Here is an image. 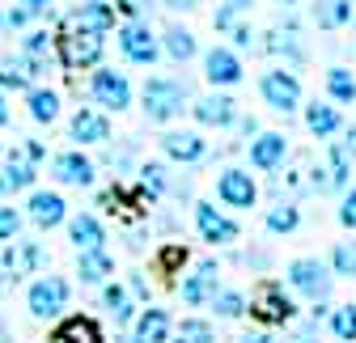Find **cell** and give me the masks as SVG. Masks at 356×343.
Listing matches in <instances>:
<instances>
[{"label": "cell", "instance_id": "11a10c76", "mask_svg": "<svg viewBox=\"0 0 356 343\" xmlns=\"http://www.w3.org/2000/svg\"><path fill=\"white\" fill-rule=\"evenodd\" d=\"M9 288H13V280L5 276V267H0V292H9Z\"/></svg>", "mask_w": 356, "mask_h": 343}, {"label": "cell", "instance_id": "cb8c5ba5", "mask_svg": "<svg viewBox=\"0 0 356 343\" xmlns=\"http://www.w3.org/2000/svg\"><path fill=\"white\" fill-rule=\"evenodd\" d=\"M170 314L161 306H145L136 318H131V343H170Z\"/></svg>", "mask_w": 356, "mask_h": 343}, {"label": "cell", "instance_id": "52a82bcc", "mask_svg": "<svg viewBox=\"0 0 356 343\" xmlns=\"http://www.w3.org/2000/svg\"><path fill=\"white\" fill-rule=\"evenodd\" d=\"M259 98L267 102V110H276V115H293L301 110V76L284 64L276 68H267L259 76Z\"/></svg>", "mask_w": 356, "mask_h": 343}, {"label": "cell", "instance_id": "f5cc1de1", "mask_svg": "<svg viewBox=\"0 0 356 343\" xmlns=\"http://www.w3.org/2000/svg\"><path fill=\"white\" fill-rule=\"evenodd\" d=\"M13 119V110H9V98H5V90H0V127H5Z\"/></svg>", "mask_w": 356, "mask_h": 343}, {"label": "cell", "instance_id": "f907efd6", "mask_svg": "<svg viewBox=\"0 0 356 343\" xmlns=\"http://www.w3.org/2000/svg\"><path fill=\"white\" fill-rule=\"evenodd\" d=\"M234 127H238L242 136H250V140L259 136V119H234Z\"/></svg>", "mask_w": 356, "mask_h": 343}, {"label": "cell", "instance_id": "b9f144b4", "mask_svg": "<svg viewBox=\"0 0 356 343\" xmlns=\"http://www.w3.org/2000/svg\"><path fill=\"white\" fill-rule=\"evenodd\" d=\"M22 233V212L9 208V203H0V242H13Z\"/></svg>", "mask_w": 356, "mask_h": 343}, {"label": "cell", "instance_id": "f6af8a7d", "mask_svg": "<svg viewBox=\"0 0 356 343\" xmlns=\"http://www.w3.org/2000/svg\"><path fill=\"white\" fill-rule=\"evenodd\" d=\"M26 26H30V17H26V9H22V5L0 9V30H26Z\"/></svg>", "mask_w": 356, "mask_h": 343}, {"label": "cell", "instance_id": "f1b7e54d", "mask_svg": "<svg viewBox=\"0 0 356 343\" xmlns=\"http://www.w3.org/2000/svg\"><path fill=\"white\" fill-rule=\"evenodd\" d=\"M76 276L81 284H106L115 276V259H111V250H76Z\"/></svg>", "mask_w": 356, "mask_h": 343}, {"label": "cell", "instance_id": "9f6ffc18", "mask_svg": "<svg viewBox=\"0 0 356 343\" xmlns=\"http://www.w3.org/2000/svg\"><path fill=\"white\" fill-rule=\"evenodd\" d=\"M5 339H9V322H5V318H0V343H5Z\"/></svg>", "mask_w": 356, "mask_h": 343}, {"label": "cell", "instance_id": "7c38bea8", "mask_svg": "<svg viewBox=\"0 0 356 343\" xmlns=\"http://www.w3.org/2000/svg\"><path fill=\"white\" fill-rule=\"evenodd\" d=\"M246 157H250V169H259V174H276V169L293 157V149H289V136L284 132H259L250 140Z\"/></svg>", "mask_w": 356, "mask_h": 343}, {"label": "cell", "instance_id": "7bdbcfd3", "mask_svg": "<svg viewBox=\"0 0 356 343\" xmlns=\"http://www.w3.org/2000/svg\"><path fill=\"white\" fill-rule=\"evenodd\" d=\"M339 225H343L348 233H356V187H348L343 199H339Z\"/></svg>", "mask_w": 356, "mask_h": 343}, {"label": "cell", "instance_id": "91938a15", "mask_svg": "<svg viewBox=\"0 0 356 343\" xmlns=\"http://www.w3.org/2000/svg\"><path fill=\"white\" fill-rule=\"evenodd\" d=\"M0 157H5V149H0Z\"/></svg>", "mask_w": 356, "mask_h": 343}, {"label": "cell", "instance_id": "603a6c76", "mask_svg": "<svg viewBox=\"0 0 356 343\" xmlns=\"http://www.w3.org/2000/svg\"><path fill=\"white\" fill-rule=\"evenodd\" d=\"M68 30H94V34H111L119 22H115V9L111 0H81V5L64 17Z\"/></svg>", "mask_w": 356, "mask_h": 343}, {"label": "cell", "instance_id": "2e32d148", "mask_svg": "<svg viewBox=\"0 0 356 343\" xmlns=\"http://www.w3.org/2000/svg\"><path fill=\"white\" fill-rule=\"evenodd\" d=\"M216 288H220V267H216L212 259L195 263V267H191V276H183V284H178V292H183V301H187L191 310L208 306L212 296H216Z\"/></svg>", "mask_w": 356, "mask_h": 343}, {"label": "cell", "instance_id": "db71d44e", "mask_svg": "<svg viewBox=\"0 0 356 343\" xmlns=\"http://www.w3.org/2000/svg\"><path fill=\"white\" fill-rule=\"evenodd\" d=\"M165 9H195V0H161Z\"/></svg>", "mask_w": 356, "mask_h": 343}, {"label": "cell", "instance_id": "e0dca14e", "mask_svg": "<svg viewBox=\"0 0 356 343\" xmlns=\"http://www.w3.org/2000/svg\"><path fill=\"white\" fill-rule=\"evenodd\" d=\"M254 47H259V51H267V56H276V60H284V68H297V64H305V47H301L297 22L267 30V34H263V42H254Z\"/></svg>", "mask_w": 356, "mask_h": 343}, {"label": "cell", "instance_id": "d6a6232c", "mask_svg": "<svg viewBox=\"0 0 356 343\" xmlns=\"http://www.w3.org/2000/svg\"><path fill=\"white\" fill-rule=\"evenodd\" d=\"M327 98L339 102V106H352L356 102V76H352V68H343V64L327 68Z\"/></svg>", "mask_w": 356, "mask_h": 343}, {"label": "cell", "instance_id": "d4e9b609", "mask_svg": "<svg viewBox=\"0 0 356 343\" xmlns=\"http://www.w3.org/2000/svg\"><path fill=\"white\" fill-rule=\"evenodd\" d=\"M301 110H305V132L314 136V140H331V136H339L343 132V115H339V106L335 102H301Z\"/></svg>", "mask_w": 356, "mask_h": 343}, {"label": "cell", "instance_id": "4dcf8cb0", "mask_svg": "<svg viewBox=\"0 0 356 343\" xmlns=\"http://www.w3.org/2000/svg\"><path fill=\"white\" fill-rule=\"evenodd\" d=\"M26 110H30L34 123H47L51 127L60 119V94L47 90V85H30V90H26Z\"/></svg>", "mask_w": 356, "mask_h": 343}, {"label": "cell", "instance_id": "74e56055", "mask_svg": "<svg viewBox=\"0 0 356 343\" xmlns=\"http://www.w3.org/2000/svg\"><path fill=\"white\" fill-rule=\"evenodd\" d=\"M22 56L51 64V60H56V34H51V30H30V34L22 38Z\"/></svg>", "mask_w": 356, "mask_h": 343}, {"label": "cell", "instance_id": "ab89813d", "mask_svg": "<svg viewBox=\"0 0 356 343\" xmlns=\"http://www.w3.org/2000/svg\"><path fill=\"white\" fill-rule=\"evenodd\" d=\"M250 5L254 0H220L216 5V13H212V30H220V34H229L246 13H250Z\"/></svg>", "mask_w": 356, "mask_h": 343}, {"label": "cell", "instance_id": "ffe728a7", "mask_svg": "<svg viewBox=\"0 0 356 343\" xmlns=\"http://www.w3.org/2000/svg\"><path fill=\"white\" fill-rule=\"evenodd\" d=\"M68 140H76V144H106L111 140V115H102L98 106H76V115L68 119Z\"/></svg>", "mask_w": 356, "mask_h": 343}, {"label": "cell", "instance_id": "ac0fdd59", "mask_svg": "<svg viewBox=\"0 0 356 343\" xmlns=\"http://www.w3.org/2000/svg\"><path fill=\"white\" fill-rule=\"evenodd\" d=\"M191 115H195V123L200 127H216V132H225V127H234V119H238V102L229 98V94H204V98H195L191 106H187Z\"/></svg>", "mask_w": 356, "mask_h": 343}, {"label": "cell", "instance_id": "3957f363", "mask_svg": "<svg viewBox=\"0 0 356 343\" xmlns=\"http://www.w3.org/2000/svg\"><path fill=\"white\" fill-rule=\"evenodd\" d=\"M331 284H335V276H331L327 259H314V254H301V259H293V263L284 267V288H289L293 296H301V301H309V306L327 301V296H331Z\"/></svg>", "mask_w": 356, "mask_h": 343}, {"label": "cell", "instance_id": "836d02e7", "mask_svg": "<svg viewBox=\"0 0 356 343\" xmlns=\"http://www.w3.org/2000/svg\"><path fill=\"white\" fill-rule=\"evenodd\" d=\"M102 306L111 310V318L123 326V322H131V318H136V301H131V296H127V288L123 284H102Z\"/></svg>", "mask_w": 356, "mask_h": 343}, {"label": "cell", "instance_id": "60d3db41", "mask_svg": "<svg viewBox=\"0 0 356 343\" xmlns=\"http://www.w3.org/2000/svg\"><path fill=\"white\" fill-rule=\"evenodd\" d=\"M327 267H331V276L356 280V237H348V242H335V250H331Z\"/></svg>", "mask_w": 356, "mask_h": 343}, {"label": "cell", "instance_id": "bcb514c9", "mask_svg": "<svg viewBox=\"0 0 356 343\" xmlns=\"http://www.w3.org/2000/svg\"><path fill=\"white\" fill-rule=\"evenodd\" d=\"M17 5L26 9V17H42V22L56 17V0H17Z\"/></svg>", "mask_w": 356, "mask_h": 343}, {"label": "cell", "instance_id": "8992f818", "mask_svg": "<svg viewBox=\"0 0 356 343\" xmlns=\"http://www.w3.org/2000/svg\"><path fill=\"white\" fill-rule=\"evenodd\" d=\"M115 42H119V56L127 64H136V68H153L161 60V47H157V34L145 17L136 22H119L115 26Z\"/></svg>", "mask_w": 356, "mask_h": 343}, {"label": "cell", "instance_id": "8fae6325", "mask_svg": "<svg viewBox=\"0 0 356 343\" xmlns=\"http://www.w3.org/2000/svg\"><path fill=\"white\" fill-rule=\"evenodd\" d=\"M216 199L225 203V208L250 212V208L259 203V183H254V174H250V169H242V165H225V169L216 174Z\"/></svg>", "mask_w": 356, "mask_h": 343}, {"label": "cell", "instance_id": "5bb4252c", "mask_svg": "<svg viewBox=\"0 0 356 343\" xmlns=\"http://www.w3.org/2000/svg\"><path fill=\"white\" fill-rule=\"evenodd\" d=\"M242 76H246V68L234 47H212L204 56V81L212 90H234V85H242Z\"/></svg>", "mask_w": 356, "mask_h": 343}, {"label": "cell", "instance_id": "7a4b0ae2", "mask_svg": "<svg viewBox=\"0 0 356 343\" xmlns=\"http://www.w3.org/2000/svg\"><path fill=\"white\" fill-rule=\"evenodd\" d=\"M250 318L263 322V326H289L297 322V301H293V292L284 288V280H272V276H263L250 292V301H246Z\"/></svg>", "mask_w": 356, "mask_h": 343}, {"label": "cell", "instance_id": "4fadbf2b", "mask_svg": "<svg viewBox=\"0 0 356 343\" xmlns=\"http://www.w3.org/2000/svg\"><path fill=\"white\" fill-rule=\"evenodd\" d=\"M51 178L81 191V187H94V183H98V165L89 161L81 149H64V153L51 157Z\"/></svg>", "mask_w": 356, "mask_h": 343}, {"label": "cell", "instance_id": "9c48e42d", "mask_svg": "<svg viewBox=\"0 0 356 343\" xmlns=\"http://www.w3.org/2000/svg\"><path fill=\"white\" fill-rule=\"evenodd\" d=\"M352 157L339 149V144H331L327 149V157L318 161V165H309V174H305V191H318V195H343L348 187H352Z\"/></svg>", "mask_w": 356, "mask_h": 343}, {"label": "cell", "instance_id": "f35d334b", "mask_svg": "<svg viewBox=\"0 0 356 343\" xmlns=\"http://www.w3.org/2000/svg\"><path fill=\"white\" fill-rule=\"evenodd\" d=\"M208 306L216 310V318H242V314H246V292H242V288H225V284H220V288H216V296H212Z\"/></svg>", "mask_w": 356, "mask_h": 343}, {"label": "cell", "instance_id": "f546056e", "mask_svg": "<svg viewBox=\"0 0 356 343\" xmlns=\"http://www.w3.org/2000/svg\"><path fill=\"white\" fill-rule=\"evenodd\" d=\"M157 47H161V56H170L174 64H187V60H195L200 42H195V34H191L187 26H165L161 38H157Z\"/></svg>", "mask_w": 356, "mask_h": 343}, {"label": "cell", "instance_id": "816d5d0a", "mask_svg": "<svg viewBox=\"0 0 356 343\" xmlns=\"http://www.w3.org/2000/svg\"><path fill=\"white\" fill-rule=\"evenodd\" d=\"M242 343H276L267 331H250V335H242Z\"/></svg>", "mask_w": 356, "mask_h": 343}, {"label": "cell", "instance_id": "83f0119b", "mask_svg": "<svg viewBox=\"0 0 356 343\" xmlns=\"http://www.w3.org/2000/svg\"><path fill=\"white\" fill-rule=\"evenodd\" d=\"M263 229L272 233V237H289L301 229V203L297 199H276L272 208L263 212Z\"/></svg>", "mask_w": 356, "mask_h": 343}, {"label": "cell", "instance_id": "d6986e66", "mask_svg": "<svg viewBox=\"0 0 356 343\" xmlns=\"http://www.w3.org/2000/svg\"><path fill=\"white\" fill-rule=\"evenodd\" d=\"M5 169H0V195H13V191H34V178H38V161L26 157V149H9L5 157Z\"/></svg>", "mask_w": 356, "mask_h": 343}, {"label": "cell", "instance_id": "484cf974", "mask_svg": "<svg viewBox=\"0 0 356 343\" xmlns=\"http://www.w3.org/2000/svg\"><path fill=\"white\" fill-rule=\"evenodd\" d=\"M47 343H106V335H102V326L94 322V318H85V314H68V318H60L56 322V331H51V339Z\"/></svg>", "mask_w": 356, "mask_h": 343}, {"label": "cell", "instance_id": "6da1fadb", "mask_svg": "<svg viewBox=\"0 0 356 343\" xmlns=\"http://www.w3.org/2000/svg\"><path fill=\"white\" fill-rule=\"evenodd\" d=\"M140 102H145L149 123H174L191 106V90H187V81H178V76H149L145 90H140Z\"/></svg>", "mask_w": 356, "mask_h": 343}, {"label": "cell", "instance_id": "5b68a950", "mask_svg": "<svg viewBox=\"0 0 356 343\" xmlns=\"http://www.w3.org/2000/svg\"><path fill=\"white\" fill-rule=\"evenodd\" d=\"M85 94L102 115H119V110L131 106V81H127V72L98 64L94 72H89V81H85Z\"/></svg>", "mask_w": 356, "mask_h": 343}, {"label": "cell", "instance_id": "680465c9", "mask_svg": "<svg viewBox=\"0 0 356 343\" xmlns=\"http://www.w3.org/2000/svg\"><path fill=\"white\" fill-rule=\"evenodd\" d=\"M272 5H284V9H293V5H301V0H272Z\"/></svg>", "mask_w": 356, "mask_h": 343}, {"label": "cell", "instance_id": "8d00e7d4", "mask_svg": "<svg viewBox=\"0 0 356 343\" xmlns=\"http://www.w3.org/2000/svg\"><path fill=\"white\" fill-rule=\"evenodd\" d=\"M327 326H331V335H335L339 343H356V306L348 301V306L327 310Z\"/></svg>", "mask_w": 356, "mask_h": 343}, {"label": "cell", "instance_id": "4316f807", "mask_svg": "<svg viewBox=\"0 0 356 343\" xmlns=\"http://www.w3.org/2000/svg\"><path fill=\"white\" fill-rule=\"evenodd\" d=\"M64 225H68V242L76 250H102L106 246V225L94 217V212H76V217H68Z\"/></svg>", "mask_w": 356, "mask_h": 343}, {"label": "cell", "instance_id": "7dc6e473", "mask_svg": "<svg viewBox=\"0 0 356 343\" xmlns=\"http://www.w3.org/2000/svg\"><path fill=\"white\" fill-rule=\"evenodd\" d=\"M145 5H149V0H111V9H115V13H123V22L145 17Z\"/></svg>", "mask_w": 356, "mask_h": 343}, {"label": "cell", "instance_id": "ee69618b", "mask_svg": "<svg viewBox=\"0 0 356 343\" xmlns=\"http://www.w3.org/2000/svg\"><path fill=\"white\" fill-rule=\"evenodd\" d=\"M229 34H234V51H238V56H242V51H254V38H259V34L250 30V22H238Z\"/></svg>", "mask_w": 356, "mask_h": 343}, {"label": "cell", "instance_id": "277c9868", "mask_svg": "<svg viewBox=\"0 0 356 343\" xmlns=\"http://www.w3.org/2000/svg\"><path fill=\"white\" fill-rule=\"evenodd\" d=\"M102 51H106V34H94V30H68V26L56 30V60H60L68 72L98 68V64H102Z\"/></svg>", "mask_w": 356, "mask_h": 343}, {"label": "cell", "instance_id": "30bf717a", "mask_svg": "<svg viewBox=\"0 0 356 343\" xmlns=\"http://www.w3.org/2000/svg\"><path fill=\"white\" fill-rule=\"evenodd\" d=\"M191 217H195V233H200L208 246H234V242L242 237L238 221L229 217L225 208H216V203H208V199L191 203Z\"/></svg>", "mask_w": 356, "mask_h": 343}, {"label": "cell", "instance_id": "ba28073f", "mask_svg": "<svg viewBox=\"0 0 356 343\" xmlns=\"http://www.w3.org/2000/svg\"><path fill=\"white\" fill-rule=\"evenodd\" d=\"M68 301H72V284H68L64 276H38V280L30 284V292H26V310H30V318H38V322L60 318V314L68 310Z\"/></svg>", "mask_w": 356, "mask_h": 343}, {"label": "cell", "instance_id": "6f0895ef", "mask_svg": "<svg viewBox=\"0 0 356 343\" xmlns=\"http://www.w3.org/2000/svg\"><path fill=\"white\" fill-rule=\"evenodd\" d=\"M293 343H318V339H314V335H297Z\"/></svg>", "mask_w": 356, "mask_h": 343}, {"label": "cell", "instance_id": "681fc988", "mask_svg": "<svg viewBox=\"0 0 356 343\" xmlns=\"http://www.w3.org/2000/svg\"><path fill=\"white\" fill-rule=\"evenodd\" d=\"M335 144H339V149L356 161V127H343V140H335Z\"/></svg>", "mask_w": 356, "mask_h": 343}, {"label": "cell", "instance_id": "e575fe53", "mask_svg": "<svg viewBox=\"0 0 356 343\" xmlns=\"http://www.w3.org/2000/svg\"><path fill=\"white\" fill-rule=\"evenodd\" d=\"M136 174H140V195H145V199H161V195L170 191V169H165L161 161H145Z\"/></svg>", "mask_w": 356, "mask_h": 343}, {"label": "cell", "instance_id": "7402d4cb", "mask_svg": "<svg viewBox=\"0 0 356 343\" xmlns=\"http://www.w3.org/2000/svg\"><path fill=\"white\" fill-rule=\"evenodd\" d=\"M161 153L174 161V165H200V161H208V140L200 136V132H165L161 136Z\"/></svg>", "mask_w": 356, "mask_h": 343}, {"label": "cell", "instance_id": "1f68e13d", "mask_svg": "<svg viewBox=\"0 0 356 343\" xmlns=\"http://www.w3.org/2000/svg\"><path fill=\"white\" fill-rule=\"evenodd\" d=\"M352 13H356L352 0H318L309 17H314L318 30H343V26H352Z\"/></svg>", "mask_w": 356, "mask_h": 343}, {"label": "cell", "instance_id": "c3c4849f", "mask_svg": "<svg viewBox=\"0 0 356 343\" xmlns=\"http://www.w3.org/2000/svg\"><path fill=\"white\" fill-rule=\"evenodd\" d=\"M127 296H131V301H149V280H145L140 271H131V280H127Z\"/></svg>", "mask_w": 356, "mask_h": 343}, {"label": "cell", "instance_id": "9a60e30c", "mask_svg": "<svg viewBox=\"0 0 356 343\" xmlns=\"http://www.w3.org/2000/svg\"><path fill=\"white\" fill-rule=\"evenodd\" d=\"M42 246L38 242H22V237H13V242H5V250H0V267H5V276L17 284V280H26V276H34L38 267H42Z\"/></svg>", "mask_w": 356, "mask_h": 343}, {"label": "cell", "instance_id": "44dd1931", "mask_svg": "<svg viewBox=\"0 0 356 343\" xmlns=\"http://www.w3.org/2000/svg\"><path fill=\"white\" fill-rule=\"evenodd\" d=\"M26 217H30V225H38V229H56V225H64L68 221V203H64V195L60 191H30V199H26Z\"/></svg>", "mask_w": 356, "mask_h": 343}, {"label": "cell", "instance_id": "d590c367", "mask_svg": "<svg viewBox=\"0 0 356 343\" xmlns=\"http://www.w3.org/2000/svg\"><path fill=\"white\" fill-rule=\"evenodd\" d=\"M170 339L174 343H216V331H212L208 318H183L170 331Z\"/></svg>", "mask_w": 356, "mask_h": 343}]
</instances>
